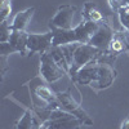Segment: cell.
Masks as SVG:
<instances>
[{"label":"cell","mask_w":129,"mask_h":129,"mask_svg":"<svg viewBox=\"0 0 129 129\" xmlns=\"http://www.w3.org/2000/svg\"><path fill=\"white\" fill-rule=\"evenodd\" d=\"M115 78L116 71L111 64L95 61L83 67L76 74L74 81H78L80 85H90L95 90H102L109 88Z\"/></svg>","instance_id":"6da1fadb"},{"label":"cell","mask_w":129,"mask_h":129,"mask_svg":"<svg viewBox=\"0 0 129 129\" xmlns=\"http://www.w3.org/2000/svg\"><path fill=\"white\" fill-rule=\"evenodd\" d=\"M30 94H31L32 106L45 107L48 105H52V106H54L56 109H61L58 98H57V93H54L48 87L47 81L41 76H38V78L31 80Z\"/></svg>","instance_id":"7a4b0ae2"},{"label":"cell","mask_w":129,"mask_h":129,"mask_svg":"<svg viewBox=\"0 0 129 129\" xmlns=\"http://www.w3.org/2000/svg\"><path fill=\"white\" fill-rule=\"evenodd\" d=\"M101 52L98 48H94L90 44H79V47L76 48L74 53V59H72V64L70 66V76L71 80L74 81L76 74L85 66H88L89 63L95 62L97 58L100 57Z\"/></svg>","instance_id":"3957f363"},{"label":"cell","mask_w":129,"mask_h":129,"mask_svg":"<svg viewBox=\"0 0 129 129\" xmlns=\"http://www.w3.org/2000/svg\"><path fill=\"white\" fill-rule=\"evenodd\" d=\"M57 98H58V102H59V107L62 110L72 114L74 116H76L79 120L83 121L84 125H93V120L90 119L88 112L83 109L80 102H78L75 100L69 90L67 92H58Z\"/></svg>","instance_id":"277c9868"},{"label":"cell","mask_w":129,"mask_h":129,"mask_svg":"<svg viewBox=\"0 0 129 129\" xmlns=\"http://www.w3.org/2000/svg\"><path fill=\"white\" fill-rule=\"evenodd\" d=\"M50 129H80L83 126V121L76 116L64 111L62 109H54L50 112L49 120L45 123Z\"/></svg>","instance_id":"5b68a950"},{"label":"cell","mask_w":129,"mask_h":129,"mask_svg":"<svg viewBox=\"0 0 129 129\" xmlns=\"http://www.w3.org/2000/svg\"><path fill=\"white\" fill-rule=\"evenodd\" d=\"M64 75H67V72L63 71L54 62L49 52L44 53V54H40V76L47 83L58 81Z\"/></svg>","instance_id":"8992f818"},{"label":"cell","mask_w":129,"mask_h":129,"mask_svg":"<svg viewBox=\"0 0 129 129\" xmlns=\"http://www.w3.org/2000/svg\"><path fill=\"white\" fill-rule=\"evenodd\" d=\"M76 7L64 4L58 8L56 14L49 21V28H61V30H71L74 28V17L76 13Z\"/></svg>","instance_id":"52a82bcc"},{"label":"cell","mask_w":129,"mask_h":129,"mask_svg":"<svg viewBox=\"0 0 129 129\" xmlns=\"http://www.w3.org/2000/svg\"><path fill=\"white\" fill-rule=\"evenodd\" d=\"M53 47V32L48 31L44 34H32L28 32V40H27V54H34V53H44L49 52Z\"/></svg>","instance_id":"ba28073f"},{"label":"cell","mask_w":129,"mask_h":129,"mask_svg":"<svg viewBox=\"0 0 129 129\" xmlns=\"http://www.w3.org/2000/svg\"><path fill=\"white\" fill-rule=\"evenodd\" d=\"M112 38H114V30L109 23H106L103 21L100 23L98 30L95 31V34L92 36L88 44L93 45L94 48H98L100 50H109Z\"/></svg>","instance_id":"9c48e42d"},{"label":"cell","mask_w":129,"mask_h":129,"mask_svg":"<svg viewBox=\"0 0 129 129\" xmlns=\"http://www.w3.org/2000/svg\"><path fill=\"white\" fill-rule=\"evenodd\" d=\"M50 31L53 32V47H62L66 44H72V43H79L78 35L74 28L61 30L50 27Z\"/></svg>","instance_id":"30bf717a"},{"label":"cell","mask_w":129,"mask_h":129,"mask_svg":"<svg viewBox=\"0 0 129 129\" xmlns=\"http://www.w3.org/2000/svg\"><path fill=\"white\" fill-rule=\"evenodd\" d=\"M34 13H35V7H30V8L25 9V10L18 12L14 16L12 23H9L10 28L12 30H18V31H26V27L30 23V21H31L32 16H34Z\"/></svg>","instance_id":"8fae6325"},{"label":"cell","mask_w":129,"mask_h":129,"mask_svg":"<svg viewBox=\"0 0 129 129\" xmlns=\"http://www.w3.org/2000/svg\"><path fill=\"white\" fill-rule=\"evenodd\" d=\"M27 40H28V32L26 31H18L12 30V34L9 36V43L14 47V49L21 53L22 56L27 54Z\"/></svg>","instance_id":"7c38bea8"},{"label":"cell","mask_w":129,"mask_h":129,"mask_svg":"<svg viewBox=\"0 0 129 129\" xmlns=\"http://www.w3.org/2000/svg\"><path fill=\"white\" fill-rule=\"evenodd\" d=\"M83 19L85 21H90V22H95V23H101L105 21L103 14L101 13V10L98 9L97 4L94 2H87L83 5Z\"/></svg>","instance_id":"4fadbf2b"},{"label":"cell","mask_w":129,"mask_h":129,"mask_svg":"<svg viewBox=\"0 0 129 129\" xmlns=\"http://www.w3.org/2000/svg\"><path fill=\"white\" fill-rule=\"evenodd\" d=\"M111 52H114L115 54H120L123 52L129 50V41L126 38L125 31H116L114 32V38L111 40V44L109 48Z\"/></svg>","instance_id":"5bb4252c"},{"label":"cell","mask_w":129,"mask_h":129,"mask_svg":"<svg viewBox=\"0 0 129 129\" xmlns=\"http://www.w3.org/2000/svg\"><path fill=\"white\" fill-rule=\"evenodd\" d=\"M39 125H41V123L38 120V117L32 112V110H27L23 114V116L18 120L16 129H35Z\"/></svg>","instance_id":"9a60e30c"},{"label":"cell","mask_w":129,"mask_h":129,"mask_svg":"<svg viewBox=\"0 0 129 129\" xmlns=\"http://www.w3.org/2000/svg\"><path fill=\"white\" fill-rule=\"evenodd\" d=\"M49 53H50L52 58L54 59V62L58 64V66H59L63 71H66V72L69 74V72H70V64H69L66 57H64L61 47H52L50 50H49Z\"/></svg>","instance_id":"2e32d148"},{"label":"cell","mask_w":129,"mask_h":129,"mask_svg":"<svg viewBox=\"0 0 129 129\" xmlns=\"http://www.w3.org/2000/svg\"><path fill=\"white\" fill-rule=\"evenodd\" d=\"M12 13V0H0V19L2 22L8 19Z\"/></svg>","instance_id":"e0dca14e"},{"label":"cell","mask_w":129,"mask_h":129,"mask_svg":"<svg viewBox=\"0 0 129 129\" xmlns=\"http://www.w3.org/2000/svg\"><path fill=\"white\" fill-rule=\"evenodd\" d=\"M117 14H119V21L121 26L129 32V5H124L117 10Z\"/></svg>","instance_id":"ac0fdd59"},{"label":"cell","mask_w":129,"mask_h":129,"mask_svg":"<svg viewBox=\"0 0 129 129\" xmlns=\"http://www.w3.org/2000/svg\"><path fill=\"white\" fill-rule=\"evenodd\" d=\"M10 34H12V28H10L9 23H7V21L2 22V25H0V43L8 41Z\"/></svg>","instance_id":"d6986e66"},{"label":"cell","mask_w":129,"mask_h":129,"mask_svg":"<svg viewBox=\"0 0 129 129\" xmlns=\"http://www.w3.org/2000/svg\"><path fill=\"white\" fill-rule=\"evenodd\" d=\"M17 50L14 49V47H12L9 41H5V43H0V53H2V57H7L12 53H16Z\"/></svg>","instance_id":"ffe728a7"},{"label":"cell","mask_w":129,"mask_h":129,"mask_svg":"<svg viewBox=\"0 0 129 129\" xmlns=\"http://www.w3.org/2000/svg\"><path fill=\"white\" fill-rule=\"evenodd\" d=\"M107 2H109L111 10H114V12H117L121 7L126 5V0H107Z\"/></svg>","instance_id":"44dd1931"},{"label":"cell","mask_w":129,"mask_h":129,"mask_svg":"<svg viewBox=\"0 0 129 129\" xmlns=\"http://www.w3.org/2000/svg\"><path fill=\"white\" fill-rule=\"evenodd\" d=\"M120 129H129V119H125V120L121 123Z\"/></svg>","instance_id":"7402d4cb"},{"label":"cell","mask_w":129,"mask_h":129,"mask_svg":"<svg viewBox=\"0 0 129 129\" xmlns=\"http://www.w3.org/2000/svg\"><path fill=\"white\" fill-rule=\"evenodd\" d=\"M35 129H48V125H47V124H41V125H39V126L35 128Z\"/></svg>","instance_id":"603a6c76"},{"label":"cell","mask_w":129,"mask_h":129,"mask_svg":"<svg viewBox=\"0 0 129 129\" xmlns=\"http://www.w3.org/2000/svg\"><path fill=\"white\" fill-rule=\"evenodd\" d=\"M126 4H128V5H129V0H126Z\"/></svg>","instance_id":"cb8c5ba5"},{"label":"cell","mask_w":129,"mask_h":129,"mask_svg":"<svg viewBox=\"0 0 129 129\" xmlns=\"http://www.w3.org/2000/svg\"><path fill=\"white\" fill-rule=\"evenodd\" d=\"M48 129H50V128H48Z\"/></svg>","instance_id":"d4e9b609"}]
</instances>
